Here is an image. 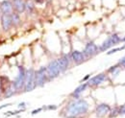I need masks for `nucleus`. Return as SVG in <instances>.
<instances>
[{
    "label": "nucleus",
    "mask_w": 125,
    "mask_h": 118,
    "mask_svg": "<svg viewBox=\"0 0 125 118\" xmlns=\"http://www.w3.org/2000/svg\"><path fill=\"white\" fill-rule=\"evenodd\" d=\"M90 79H91V74H87V75H86V76H85V77L80 81V83H81V84H83V83H87Z\"/></svg>",
    "instance_id": "nucleus-25"
},
{
    "label": "nucleus",
    "mask_w": 125,
    "mask_h": 118,
    "mask_svg": "<svg viewBox=\"0 0 125 118\" xmlns=\"http://www.w3.org/2000/svg\"><path fill=\"white\" fill-rule=\"evenodd\" d=\"M121 42H124L125 43V37H123V38L121 39Z\"/></svg>",
    "instance_id": "nucleus-30"
},
{
    "label": "nucleus",
    "mask_w": 125,
    "mask_h": 118,
    "mask_svg": "<svg viewBox=\"0 0 125 118\" xmlns=\"http://www.w3.org/2000/svg\"><path fill=\"white\" fill-rule=\"evenodd\" d=\"M16 93H18V92H17V90L16 89V88L14 87V85L12 84V86L7 89V90L5 91V93L3 94V95H4V96H3V98H4V99H8V98H10V97L14 96V95L16 94Z\"/></svg>",
    "instance_id": "nucleus-20"
},
{
    "label": "nucleus",
    "mask_w": 125,
    "mask_h": 118,
    "mask_svg": "<svg viewBox=\"0 0 125 118\" xmlns=\"http://www.w3.org/2000/svg\"><path fill=\"white\" fill-rule=\"evenodd\" d=\"M1 94H2V93H1V92H0V96H1Z\"/></svg>",
    "instance_id": "nucleus-32"
},
{
    "label": "nucleus",
    "mask_w": 125,
    "mask_h": 118,
    "mask_svg": "<svg viewBox=\"0 0 125 118\" xmlns=\"http://www.w3.org/2000/svg\"><path fill=\"white\" fill-rule=\"evenodd\" d=\"M17 76L13 81V85L17 90V92H22L25 85V78H26V71L27 69L23 65H17Z\"/></svg>",
    "instance_id": "nucleus-2"
},
{
    "label": "nucleus",
    "mask_w": 125,
    "mask_h": 118,
    "mask_svg": "<svg viewBox=\"0 0 125 118\" xmlns=\"http://www.w3.org/2000/svg\"><path fill=\"white\" fill-rule=\"evenodd\" d=\"M37 88L36 78H35V70L33 68H29L26 71V78H25V85L22 92H31Z\"/></svg>",
    "instance_id": "nucleus-4"
},
{
    "label": "nucleus",
    "mask_w": 125,
    "mask_h": 118,
    "mask_svg": "<svg viewBox=\"0 0 125 118\" xmlns=\"http://www.w3.org/2000/svg\"><path fill=\"white\" fill-rule=\"evenodd\" d=\"M42 110H43L42 107V108H36V109L32 110V111H31V114H32V115H36V114L40 113V112H41V111H42Z\"/></svg>",
    "instance_id": "nucleus-24"
},
{
    "label": "nucleus",
    "mask_w": 125,
    "mask_h": 118,
    "mask_svg": "<svg viewBox=\"0 0 125 118\" xmlns=\"http://www.w3.org/2000/svg\"><path fill=\"white\" fill-rule=\"evenodd\" d=\"M14 7V12L21 15L25 13V0H11Z\"/></svg>",
    "instance_id": "nucleus-15"
},
{
    "label": "nucleus",
    "mask_w": 125,
    "mask_h": 118,
    "mask_svg": "<svg viewBox=\"0 0 125 118\" xmlns=\"http://www.w3.org/2000/svg\"><path fill=\"white\" fill-rule=\"evenodd\" d=\"M0 8L2 15H12L14 13V7L11 0H3L0 2Z\"/></svg>",
    "instance_id": "nucleus-13"
},
{
    "label": "nucleus",
    "mask_w": 125,
    "mask_h": 118,
    "mask_svg": "<svg viewBox=\"0 0 125 118\" xmlns=\"http://www.w3.org/2000/svg\"><path fill=\"white\" fill-rule=\"evenodd\" d=\"M0 25H1L2 31L5 33H8L13 28V22H12L11 15H2L1 18H0Z\"/></svg>",
    "instance_id": "nucleus-11"
},
{
    "label": "nucleus",
    "mask_w": 125,
    "mask_h": 118,
    "mask_svg": "<svg viewBox=\"0 0 125 118\" xmlns=\"http://www.w3.org/2000/svg\"><path fill=\"white\" fill-rule=\"evenodd\" d=\"M46 73L49 81H52V80L58 78L60 76V74H62L57 59L51 60L46 65Z\"/></svg>",
    "instance_id": "nucleus-5"
},
{
    "label": "nucleus",
    "mask_w": 125,
    "mask_h": 118,
    "mask_svg": "<svg viewBox=\"0 0 125 118\" xmlns=\"http://www.w3.org/2000/svg\"><path fill=\"white\" fill-rule=\"evenodd\" d=\"M42 108L44 110H56L58 108V107L56 105H48V106H43Z\"/></svg>",
    "instance_id": "nucleus-22"
},
{
    "label": "nucleus",
    "mask_w": 125,
    "mask_h": 118,
    "mask_svg": "<svg viewBox=\"0 0 125 118\" xmlns=\"http://www.w3.org/2000/svg\"><path fill=\"white\" fill-rule=\"evenodd\" d=\"M122 70V67L119 63H116V64H114L112 66H110L107 70V74H111L113 76V78H115L116 76H118L120 72Z\"/></svg>",
    "instance_id": "nucleus-17"
},
{
    "label": "nucleus",
    "mask_w": 125,
    "mask_h": 118,
    "mask_svg": "<svg viewBox=\"0 0 125 118\" xmlns=\"http://www.w3.org/2000/svg\"><path fill=\"white\" fill-rule=\"evenodd\" d=\"M68 55H69L71 62H73L75 65H80V64L84 63L86 60H88L86 59L85 55L83 54V52L79 51V50H72Z\"/></svg>",
    "instance_id": "nucleus-10"
},
{
    "label": "nucleus",
    "mask_w": 125,
    "mask_h": 118,
    "mask_svg": "<svg viewBox=\"0 0 125 118\" xmlns=\"http://www.w3.org/2000/svg\"><path fill=\"white\" fill-rule=\"evenodd\" d=\"M35 78L37 83V88H42L49 82L46 73V66H41L38 70L35 71Z\"/></svg>",
    "instance_id": "nucleus-6"
},
{
    "label": "nucleus",
    "mask_w": 125,
    "mask_h": 118,
    "mask_svg": "<svg viewBox=\"0 0 125 118\" xmlns=\"http://www.w3.org/2000/svg\"><path fill=\"white\" fill-rule=\"evenodd\" d=\"M121 42V38L118 34H112L102 42V44L99 46V52H107L114 46L117 45Z\"/></svg>",
    "instance_id": "nucleus-3"
},
{
    "label": "nucleus",
    "mask_w": 125,
    "mask_h": 118,
    "mask_svg": "<svg viewBox=\"0 0 125 118\" xmlns=\"http://www.w3.org/2000/svg\"><path fill=\"white\" fill-rule=\"evenodd\" d=\"M118 109H119V115H125V103L119 105Z\"/></svg>",
    "instance_id": "nucleus-23"
},
{
    "label": "nucleus",
    "mask_w": 125,
    "mask_h": 118,
    "mask_svg": "<svg viewBox=\"0 0 125 118\" xmlns=\"http://www.w3.org/2000/svg\"><path fill=\"white\" fill-rule=\"evenodd\" d=\"M82 52L85 55V57H86L87 59H91V58H93L94 56H96L98 53H100L99 52V46H97L96 43L94 41H93V40L88 41L85 44V47H84Z\"/></svg>",
    "instance_id": "nucleus-7"
},
{
    "label": "nucleus",
    "mask_w": 125,
    "mask_h": 118,
    "mask_svg": "<svg viewBox=\"0 0 125 118\" xmlns=\"http://www.w3.org/2000/svg\"><path fill=\"white\" fill-rule=\"evenodd\" d=\"M12 84H13V81H11L8 76H5V75L0 76V92L4 94L5 91L12 86Z\"/></svg>",
    "instance_id": "nucleus-14"
},
{
    "label": "nucleus",
    "mask_w": 125,
    "mask_h": 118,
    "mask_svg": "<svg viewBox=\"0 0 125 118\" xmlns=\"http://www.w3.org/2000/svg\"><path fill=\"white\" fill-rule=\"evenodd\" d=\"M89 88V85H88V83H83V84H81L80 86H78L76 88L73 90V92L71 93V97L73 98V99H79L80 98V96H81V94L84 92V91H86V89Z\"/></svg>",
    "instance_id": "nucleus-16"
},
{
    "label": "nucleus",
    "mask_w": 125,
    "mask_h": 118,
    "mask_svg": "<svg viewBox=\"0 0 125 118\" xmlns=\"http://www.w3.org/2000/svg\"><path fill=\"white\" fill-rule=\"evenodd\" d=\"M119 116V109H118V106H115L114 108H111V110L109 112V118H115Z\"/></svg>",
    "instance_id": "nucleus-21"
},
{
    "label": "nucleus",
    "mask_w": 125,
    "mask_h": 118,
    "mask_svg": "<svg viewBox=\"0 0 125 118\" xmlns=\"http://www.w3.org/2000/svg\"><path fill=\"white\" fill-rule=\"evenodd\" d=\"M45 1H46V0H34V2H35L36 5H42Z\"/></svg>",
    "instance_id": "nucleus-27"
},
{
    "label": "nucleus",
    "mask_w": 125,
    "mask_h": 118,
    "mask_svg": "<svg viewBox=\"0 0 125 118\" xmlns=\"http://www.w3.org/2000/svg\"><path fill=\"white\" fill-rule=\"evenodd\" d=\"M89 109L90 105L87 100L82 98L72 99L62 108V115L63 118H82L89 113Z\"/></svg>",
    "instance_id": "nucleus-1"
},
{
    "label": "nucleus",
    "mask_w": 125,
    "mask_h": 118,
    "mask_svg": "<svg viewBox=\"0 0 125 118\" xmlns=\"http://www.w3.org/2000/svg\"><path fill=\"white\" fill-rule=\"evenodd\" d=\"M13 104H4V105H1L0 106V109H2V108H7V107H10V106H12Z\"/></svg>",
    "instance_id": "nucleus-29"
},
{
    "label": "nucleus",
    "mask_w": 125,
    "mask_h": 118,
    "mask_svg": "<svg viewBox=\"0 0 125 118\" xmlns=\"http://www.w3.org/2000/svg\"><path fill=\"white\" fill-rule=\"evenodd\" d=\"M111 110V106L107 103H100L98 104L94 109L95 115L98 118L106 117L109 115V112Z\"/></svg>",
    "instance_id": "nucleus-9"
},
{
    "label": "nucleus",
    "mask_w": 125,
    "mask_h": 118,
    "mask_svg": "<svg viewBox=\"0 0 125 118\" xmlns=\"http://www.w3.org/2000/svg\"><path fill=\"white\" fill-rule=\"evenodd\" d=\"M107 80H108V74L102 72V73L96 74L94 77H91V79L87 83L89 85V88H98Z\"/></svg>",
    "instance_id": "nucleus-8"
},
{
    "label": "nucleus",
    "mask_w": 125,
    "mask_h": 118,
    "mask_svg": "<svg viewBox=\"0 0 125 118\" xmlns=\"http://www.w3.org/2000/svg\"><path fill=\"white\" fill-rule=\"evenodd\" d=\"M118 63L121 65V67L122 68H124L125 69V55L121 58V59H119V60H118Z\"/></svg>",
    "instance_id": "nucleus-26"
},
{
    "label": "nucleus",
    "mask_w": 125,
    "mask_h": 118,
    "mask_svg": "<svg viewBox=\"0 0 125 118\" xmlns=\"http://www.w3.org/2000/svg\"><path fill=\"white\" fill-rule=\"evenodd\" d=\"M18 108H26V103L25 102H21L20 104H18Z\"/></svg>",
    "instance_id": "nucleus-28"
},
{
    "label": "nucleus",
    "mask_w": 125,
    "mask_h": 118,
    "mask_svg": "<svg viewBox=\"0 0 125 118\" xmlns=\"http://www.w3.org/2000/svg\"><path fill=\"white\" fill-rule=\"evenodd\" d=\"M11 17H12V22H13V27H19L22 23V20H21V16L19 14H17L16 12H14L12 15H11Z\"/></svg>",
    "instance_id": "nucleus-19"
},
{
    "label": "nucleus",
    "mask_w": 125,
    "mask_h": 118,
    "mask_svg": "<svg viewBox=\"0 0 125 118\" xmlns=\"http://www.w3.org/2000/svg\"><path fill=\"white\" fill-rule=\"evenodd\" d=\"M36 4L34 0H25V14L27 15H33L35 12Z\"/></svg>",
    "instance_id": "nucleus-18"
},
{
    "label": "nucleus",
    "mask_w": 125,
    "mask_h": 118,
    "mask_svg": "<svg viewBox=\"0 0 125 118\" xmlns=\"http://www.w3.org/2000/svg\"><path fill=\"white\" fill-rule=\"evenodd\" d=\"M1 16H2V12H1V8H0V18H1Z\"/></svg>",
    "instance_id": "nucleus-31"
},
{
    "label": "nucleus",
    "mask_w": 125,
    "mask_h": 118,
    "mask_svg": "<svg viewBox=\"0 0 125 118\" xmlns=\"http://www.w3.org/2000/svg\"><path fill=\"white\" fill-rule=\"evenodd\" d=\"M58 63H59V66H60V69H61V72L64 73L65 71H67L71 65V60L69 58V55H62V57L58 58Z\"/></svg>",
    "instance_id": "nucleus-12"
}]
</instances>
